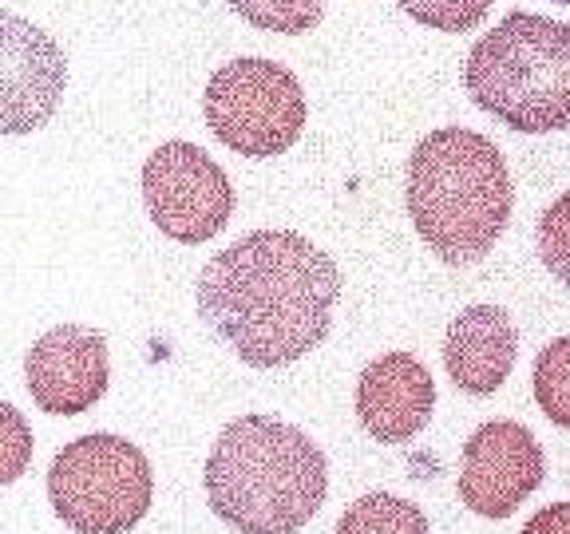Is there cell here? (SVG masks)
<instances>
[{
  "mask_svg": "<svg viewBox=\"0 0 570 534\" xmlns=\"http://www.w3.org/2000/svg\"><path fill=\"white\" fill-rule=\"evenodd\" d=\"M341 297L337 261L294 230H254L198 274V313L238 360L282 368L330 337Z\"/></svg>",
  "mask_w": 570,
  "mask_h": 534,
  "instance_id": "obj_1",
  "label": "cell"
},
{
  "mask_svg": "<svg viewBox=\"0 0 570 534\" xmlns=\"http://www.w3.org/2000/svg\"><path fill=\"white\" fill-rule=\"evenodd\" d=\"M206 503L238 534H297L330 495V463L302 427L238 416L206 459Z\"/></svg>",
  "mask_w": 570,
  "mask_h": 534,
  "instance_id": "obj_2",
  "label": "cell"
},
{
  "mask_svg": "<svg viewBox=\"0 0 570 534\" xmlns=\"http://www.w3.org/2000/svg\"><path fill=\"white\" fill-rule=\"evenodd\" d=\"M508 162L491 139L463 127H440L409 159V218L444 266H472L511 222Z\"/></svg>",
  "mask_w": 570,
  "mask_h": 534,
  "instance_id": "obj_3",
  "label": "cell"
},
{
  "mask_svg": "<svg viewBox=\"0 0 570 534\" xmlns=\"http://www.w3.org/2000/svg\"><path fill=\"white\" fill-rule=\"evenodd\" d=\"M463 88L480 111L511 131L547 135L570 127V24L511 12L468 52Z\"/></svg>",
  "mask_w": 570,
  "mask_h": 534,
  "instance_id": "obj_4",
  "label": "cell"
},
{
  "mask_svg": "<svg viewBox=\"0 0 570 534\" xmlns=\"http://www.w3.org/2000/svg\"><path fill=\"white\" fill-rule=\"evenodd\" d=\"M151 498V459L111 432L71 439L48 467V503L76 534H127Z\"/></svg>",
  "mask_w": 570,
  "mask_h": 534,
  "instance_id": "obj_5",
  "label": "cell"
},
{
  "mask_svg": "<svg viewBox=\"0 0 570 534\" xmlns=\"http://www.w3.org/2000/svg\"><path fill=\"white\" fill-rule=\"evenodd\" d=\"M214 139L246 159L285 155L305 131V91L285 63L242 56L214 71L203 96Z\"/></svg>",
  "mask_w": 570,
  "mask_h": 534,
  "instance_id": "obj_6",
  "label": "cell"
},
{
  "mask_svg": "<svg viewBox=\"0 0 570 534\" xmlns=\"http://www.w3.org/2000/svg\"><path fill=\"white\" fill-rule=\"evenodd\" d=\"M142 202L159 234L183 246H203L230 222L234 187L203 147L170 139L142 162Z\"/></svg>",
  "mask_w": 570,
  "mask_h": 534,
  "instance_id": "obj_7",
  "label": "cell"
},
{
  "mask_svg": "<svg viewBox=\"0 0 570 534\" xmlns=\"http://www.w3.org/2000/svg\"><path fill=\"white\" fill-rule=\"evenodd\" d=\"M543 447L515 419H491L463 444L460 498L480 518H508L543 483Z\"/></svg>",
  "mask_w": 570,
  "mask_h": 534,
  "instance_id": "obj_8",
  "label": "cell"
},
{
  "mask_svg": "<svg viewBox=\"0 0 570 534\" xmlns=\"http://www.w3.org/2000/svg\"><path fill=\"white\" fill-rule=\"evenodd\" d=\"M68 60L45 28L0 12V135H32L56 116Z\"/></svg>",
  "mask_w": 570,
  "mask_h": 534,
  "instance_id": "obj_9",
  "label": "cell"
},
{
  "mask_svg": "<svg viewBox=\"0 0 570 534\" xmlns=\"http://www.w3.org/2000/svg\"><path fill=\"white\" fill-rule=\"evenodd\" d=\"M32 404L48 416H83L104 400L111 380L107 337L88 325H56L24 356Z\"/></svg>",
  "mask_w": 570,
  "mask_h": 534,
  "instance_id": "obj_10",
  "label": "cell"
},
{
  "mask_svg": "<svg viewBox=\"0 0 570 534\" xmlns=\"http://www.w3.org/2000/svg\"><path fill=\"white\" fill-rule=\"evenodd\" d=\"M436 408V384L412 353H384L361 373L356 416L381 444H409L420 436Z\"/></svg>",
  "mask_w": 570,
  "mask_h": 534,
  "instance_id": "obj_11",
  "label": "cell"
},
{
  "mask_svg": "<svg viewBox=\"0 0 570 534\" xmlns=\"http://www.w3.org/2000/svg\"><path fill=\"white\" fill-rule=\"evenodd\" d=\"M519 356V333L508 309L472 305L452 317L444 337V368L468 396H491L503 388Z\"/></svg>",
  "mask_w": 570,
  "mask_h": 534,
  "instance_id": "obj_12",
  "label": "cell"
},
{
  "mask_svg": "<svg viewBox=\"0 0 570 534\" xmlns=\"http://www.w3.org/2000/svg\"><path fill=\"white\" fill-rule=\"evenodd\" d=\"M333 534H432V526L412 498L373 491V495H361L356 503H348Z\"/></svg>",
  "mask_w": 570,
  "mask_h": 534,
  "instance_id": "obj_13",
  "label": "cell"
},
{
  "mask_svg": "<svg viewBox=\"0 0 570 534\" xmlns=\"http://www.w3.org/2000/svg\"><path fill=\"white\" fill-rule=\"evenodd\" d=\"M534 400L551 424L570 427V337H554L534 356Z\"/></svg>",
  "mask_w": 570,
  "mask_h": 534,
  "instance_id": "obj_14",
  "label": "cell"
},
{
  "mask_svg": "<svg viewBox=\"0 0 570 534\" xmlns=\"http://www.w3.org/2000/svg\"><path fill=\"white\" fill-rule=\"evenodd\" d=\"M230 9L254 28L302 36L325 17V0H230Z\"/></svg>",
  "mask_w": 570,
  "mask_h": 534,
  "instance_id": "obj_15",
  "label": "cell"
},
{
  "mask_svg": "<svg viewBox=\"0 0 570 534\" xmlns=\"http://www.w3.org/2000/svg\"><path fill=\"white\" fill-rule=\"evenodd\" d=\"M404 17L440 32H468L488 17L491 0H396Z\"/></svg>",
  "mask_w": 570,
  "mask_h": 534,
  "instance_id": "obj_16",
  "label": "cell"
},
{
  "mask_svg": "<svg viewBox=\"0 0 570 534\" xmlns=\"http://www.w3.org/2000/svg\"><path fill=\"white\" fill-rule=\"evenodd\" d=\"M539 258L562 285H570V190L554 198L539 218Z\"/></svg>",
  "mask_w": 570,
  "mask_h": 534,
  "instance_id": "obj_17",
  "label": "cell"
},
{
  "mask_svg": "<svg viewBox=\"0 0 570 534\" xmlns=\"http://www.w3.org/2000/svg\"><path fill=\"white\" fill-rule=\"evenodd\" d=\"M32 427L20 416V408L0 400V487L17 483L32 467Z\"/></svg>",
  "mask_w": 570,
  "mask_h": 534,
  "instance_id": "obj_18",
  "label": "cell"
},
{
  "mask_svg": "<svg viewBox=\"0 0 570 534\" xmlns=\"http://www.w3.org/2000/svg\"><path fill=\"white\" fill-rule=\"evenodd\" d=\"M523 534H570V503H551V507H543L523 526Z\"/></svg>",
  "mask_w": 570,
  "mask_h": 534,
  "instance_id": "obj_19",
  "label": "cell"
},
{
  "mask_svg": "<svg viewBox=\"0 0 570 534\" xmlns=\"http://www.w3.org/2000/svg\"><path fill=\"white\" fill-rule=\"evenodd\" d=\"M554 4H570V0H554Z\"/></svg>",
  "mask_w": 570,
  "mask_h": 534,
  "instance_id": "obj_20",
  "label": "cell"
}]
</instances>
